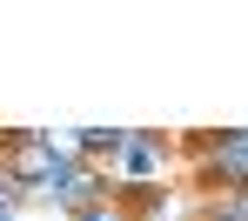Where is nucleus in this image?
<instances>
[{
	"label": "nucleus",
	"instance_id": "nucleus-2",
	"mask_svg": "<svg viewBox=\"0 0 248 221\" xmlns=\"http://www.w3.org/2000/svg\"><path fill=\"white\" fill-rule=\"evenodd\" d=\"M108 194H121V181L108 175L101 161H81V154H74V161H61V168H54V175L27 194V201H47V208L81 215V208H94V201H108Z\"/></svg>",
	"mask_w": 248,
	"mask_h": 221
},
{
	"label": "nucleus",
	"instance_id": "nucleus-5",
	"mask_svg": "<svg viewBox=\"0 0 248 221\" xmlns=\"http://www.w3.org/2000/svg\"><path fill=\"white\" fill-rule=\"evenodd\" d=\"M195 221H248V188L242 194H208Z\"/></svg>",
	"mask_w": 248,
	"mask_h": 221
},
{
	"label": "nucleus",
	"instance_id": "nucleus-4",
	"mask_svg": "<svg viewBox=\"0 0 248 221\" xmlns=\"http://www.w3.org/2000/svg\"><path fill=\"white\" fill-rule=\"evenodd\" d=\"M168 134H155V128H134L127 134V147H121V161H114V181H127V188H148V181L168 168Z\"/></svg>",
	"mask_w": 248,
	"mask_h": 221
},
{
	"label": "nucleus",
	"instance_id": "nucleus-3",
	"mask_svg": "<svg viewBox=\"0 0 248 221\" xmlns=\"http://www.w3.org/2000/svg\"><path fill=\"white\" fill-rule=\"evenodd\" d=\"M0 161H7V175L34 194V188L61 168V147L47 141V128H14V134H0Z\"/></svg>",
	"mask_w": 248,
	"mask_h": 221
},
{
	"label": "nucleus",
	"instance_id": "nucleus-1",
	"mask_svg": "<svg viewBox=\"0 0 248 221\" xmlns=\"http://www.w3.org/2000/svg\"><path fill=\"white\" fill-rule=\"evenodd\" d=\"M195 154V181L208 194H242L248 188V128H215V134H188Z\"/></svg>",
	"mask_w": 248,
	"mask_h": 221
}]
</instances>
